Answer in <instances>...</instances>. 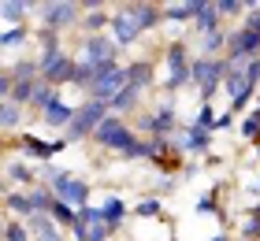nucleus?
I'll return each instance as SVG.
<instances>
[{
    "mask_svg": "<svg viewBox=\"0 0 260 241\" xmlns=\"http://www.w3.org/2000/svg\"><path fill=\"white\" fill-rule=\"evenodd\" d=\"M97 212H101V219L108 223L112 234H119L126 226V219H130V208H126V200L119 197V193H104L101 204H97Z\"/></svg>",
    "mask_w": 260,
    "mask_h": 241,
    "instance_id": "f3484780",
    "label": "nucleus"
},
{
    "mask_svg": "<svg viewBox=\"0 0 260 241\" xmlns=\"http://www.w3.org/2000/svg\"><path fill=\"white\" fill-rule=\"evenodd\" d=\"M0 100H11V78H8V67H0Z\"/></svg>",
    "mask_w": 260,
    "mask_h": 241,
    "instance_id": "37998d69",
    "label": "nucleus"
},
{
    "mask_svg": "<svg viewBox=\"0 0 260 241\" xmlns=\"http://www.w3.org/2000/svg\"><path fill=\"white\" fill-rule=\"evenodd\" d=\"M193 212H197V215H212V212H219V189L201 193V197H197V204H193Z\"/></svg>",
    "mask_w": 260,
    "mask_h": 241,
    "instance_id": "58836bf2",
    "label": "nucleus"
},
{
    "mask_svg": "<svg viewBox=\"0 0 260 241\" xmlns=\"http://www.w3.org/2000/svg\"><path fill=\"white\" fill-rule=\"evenodd\" d=\"M34 89H38V78H34V82H11V104L30 108V96H34Z\"/></svg>",
    "mask_w": 260,
    "mask_h": 241,
    "instance_id": "c9c22d12",
    "label": "nucleus"
},
{
    "mask_svg": "<svg viewBox=\"0 0 260 241\" xmlns=\"http://www.w3.org/2000/svg\"><path fill=\"white\" fill-rule=\"evenodd\" d=\"M126 86V75H123V59H112V63H101L97 75H93L89 89H86V100H101V104H112V96Z\"/></svg>",
    "mask_w": 260,
    "mask_h": 241,
    "instance_id": "6e6552de",
    "label": "nucleus"
},
{
    "mask_svg": "<svg viewBox=\"0 0 260 241\" xmlns=\"http://www.w3.org/2000/svg\"><path fill=\"white\" fill-rule=\"evenodd\" d=\"M231 234H238V241H260V215L256 212H245Z\"/></svg>",
    "mask_w": 260,
    "mask_h": 241,
    "instance_id": "473e14b6",
    "label": "nucleus"
},
{
    "mask_svg": "<svg viewBox=\"0 0 260 241\" xmlns=\"http://www.w3.org/2000/svg\"><path fill=\"white\" fill-rule=\"evenodd\" d=\"M0 171H4V167H0Z\"/></svg>",
    "mask_w": 260,
    "mask_h": 241,
    "instance_id": "864d4df0",
    "label": "nucleus"
},
{
    "mask_svg": "<svg viewBox=\"0 0 260 241\" xmlns=\"http://www.w3.org/2000/svg\"><path fill=\"white\" fill-rule=\"evenodd\" d=\"M30 241H67V230H60V226H56V230H49V234H38V237H30Z\"/></svg>",
    "mask_w": 260,
    "mask_h": 241,
    "instance_id": "c03bdc74",
    "label": "nucleus"
},
{
    "mask_svg": "<svg viewBox=\"0 0 260 241\" xmlns=\"http://www.w3.org/2000/svg\"><path fill=\"white\" fill-rule=\"evenodd\" d=\"M26 108L11 104V100H0V134H11V130H22V123H26Z\"/></svg>",
    "mask_w": 260,
    "mask_h": 241,
    "instance_id": "a878e982",
    "label": "nucleus"
},
{
    "mask_svg": "<svg viewBox=\"0 0 260 241\" xmlns=\"http://www.w3.org/2000/svg\"><path fill=\"white\" fill-rule=\"evenodd\" d=\"M175 189H179V175H160L156 182H152V189H149V193H152V197H160V200H164V197H171Z\"/></svg>",
    "mask_w": 260,
    "mask_h": 241,
    "instance_id": "4c0bfd02",
    "label": "nucleus"
},
{
    "mask_svg": "<svg viewBox=\"0 0 260 241\" xmlns=\"http://www.w3.org/2000/svg\"><path fill=\"white\" fill-rule=\"evenodd\" d=\"M231 126H234V115H231V112H219L216 123H212V134H219V130H231Z\"/></svg>",
    "mask_w": 260,
    "mask_h": 241,
    "instance_id": "79ce46f5",
    "label": "nucleus"
},
{
    "mask_svg": "<svg viewBox=\"0 0 260 241\" xmlns=\"http://www.w3.org/2000/svg\"><path fill=\"white\" fill-rule=\"evenodd\" d=\"M75 108H78V104H67L63 96H60V100H56L52 108H45V112L38 115V123H41V126H49V130H67V123L75 119Z\"/></svg>",
    "mask_w": 260,
    "mask_h": 241,
    "instance_id": "412c9836",
    "label": "nucleus"
},
{
    "mask_svg": "<svg viewBox=\"0 0 260 241\" xmlns=\"http://www.w3.org/2000/svg\"><path fill=\"white\" fill-rule=\"evenodd\" d=\"M212 145H216V134L205 130V126H197V123L179 126V134L171 137V149L179 152V156H208Z\"/></svg>",
    "mask_w": 260,
    "mask_h": 241,
    "instance_id": "9b49d317",
    "label": "nucleus"
},
{
    "mask_svg": "<svg viewBox=\"0 0 260 241\" xmlns=\"http://www.w3.org/2000/svg\"><path fill=\"white\" fill-rule=\"evenodd\" d=\"M253 108H256V112H260V93H256V96H253Z\"/></svg>",
    "mask_w": 260,
    "mask_h": 241,
    "instance_id": "49530a36",
    "label": "nucleus"
},
{
    "mask_svg": "<svg viewBox=\"0 0 260 241\" xmlns=\"http://www.w3.org/2000/svg\"><path fill=\"white\" fill-rule=\"evenodd\" d=\"M138 134L141 137H168V141L179 134V104H175V96H164L149 112L138 115Z\"/></svg>",
    "mask_w": 260,
    "mask_h": 241,
    "instance_id": "20e7f679",
    "label": "nucleus"
},
{
    "mask_svg": "<svg viewBox=\"0 0 260 241\" xmlns=\"http://www.w3.org/2000/svg\"><path fill=\"white\" fill-rule=\"evenodd\" d=\"M75 59H86V63L101 67V63H112V59H123V52L115 48V41L108 38V33H97V38H78Z\"/></svg>",
    "mask_w": 260,
    "mask_h": 241,
    "instance_id": "f8f14e48",
    "label": "nucleus"
},
{
    "mask_svg": "<svg viewBox=\"0 0 260 241\" xmlns=\"http://www.w3.org/2000/svg\"><path fill=\"white\" fill-rule=\"evenodd\" d=\"M216 115H219V112H216V104H201V108H197V115L190 119V123H197V126L212 130V123H216Z\"/></svg>",
    "mask_w": 260,
    "mask_h": 241,
    "instance_id": "ea45409f",
    "label": "nucleus"
},
{
    "mask_svg": "<svg viewBox=\"0 0 260 241\" xmlns=\"http://www.w3.org/2000/svg\"><path fill=\"white\" fill-rule=\"evenodd\" d=\"M190 41L175 38L160 48V67H164V78H160V89L164 96H175L190 86Z\"/></svg>",
    "mask_w": 260,
    "mask_h": 241,
    "instance_id": "7ed1b4c3",
    "label": "nucleus"
},
{
    "mask_svg": "<svg viewBox=\"0 0 260 241\" xmlns=\"http://www.w3.org/2000/svg\"><path fill=\"white\" fill-rule=\"evenodd\" d=\"M52 193H56V200H60V204H67V208H75V212H82L86 204H93V200H89V197H93V186H89L82 175L67 171V167H63L60 182L52 186Z\"/></svg>",
    "mask_w": 260,
    "mask_h": 241,
    "instance_id": "9d476101",
    "label": "nucleus"
},
{
    "mask_svg": "<svg viewBox=\"0 0 260 241\" xmlns=\"http://www.w3.org/2000/svg\"><path fill=\"white\" fill-rule=\"evenodd\" d=\"M8 78L11 82H34V78H38V56H15V59H8Z\"/></svg>",
    "mask_w": 260,
    "mask_h": 241,
    "instance_id": "bb28decb",
    "label": "nucleus"
},
{
    "mask_svg": "<svg viewBox=\"0 0 260 241\" xmlns=\"http://www.w3.org/2000/svg\"><path fill=\"white\" fill-rule=\"evenodd\" d=\"M0 237H4V241H30V230H26L22 219H8L4 230H0Z\"/></svg>",
    "mask_w": 260,
    "mask_h": 241,
    "instance_id": "e433bc0d",
    "label": "nucleus"
},
{
    "mask_svg": "<svg viewBox=\"0 0 260 241\" xmlns=\"http://www.w3.org/2000/svg\"><path fill=\"white\" fill-rule=\"evenodd\" d=\"M256 186H260V178H256Z\"/></svg>",
    "mask_w": 260,
    "mask_h": 241,
    "instance_id": "603ef678",
    "label": "nucleus"
},
{
    "mask_svg": "<svg viewBox=\"0 0 260 241\" xmlns=\"http://www.w3.org/2000/svg\"><path fill=\"white\" fill-rule=\"evenodd\" d=\"M89 141L97 145V149L115 152L123 163H145V137H141L123 115H112V112H108V119L93 130Z\"/></svg>",
    "mask_w": 260,
    "mask_h": 241,
    "instance_id": "f03ea898",
    "label": "nucleus"
},
{
    "mask_svg": "<svg viewBox=\"0 0 260 241\" xmlns=\"http://www.w3.org/2000/svg\"><path fill=\"white\" fill-rule=\"evenodd\" d=\"M4 212L11 215V219H30L34 215V208H30V197H26V189H8L4 197Z\"/></svg>",
    "mask_w": 260,
    "mask_h": 241,
    "instance_id": "393cba45",
    "label": "nucleus"
},
{
    "mask_svg": "<svg viewBox=\"0 0 260 241\" xmlns=\"http://www.w3.org/2000/svg\"><path fill=\"white\" fill-rule=\"evenodd\" d=\"M138 215V219H145V223H152V219H164V200L160 197H152V193H145V197H141L134 208H130Z\"/></svg>",
    "mask_w": 260,
    "mask_h": 241,
    "instance_id": "c756f323",
    "label": "nucleus"
},
{
    "mask_svg": "<svg viewBox=\"0 0 260 241\" xmlns=\"http://www.w3.org/2000/svg\"><path fill=\"white\" fill-rule=\"evenodd\" d=\"M190 30H193V38H205V33H216V30H223V19L216 15V4H212V0H205V4H201L197 19L190 22Z\"/></svg>",
    "mask_w": 260,
    "mask_h": 241,
    "instance_id": "b1692460",
    "label": "nucleus"
},
{
    "mask_svg": "<svg viewBox=\"0 0 260 241\" xmlns=\"http://www.w3.org/2000/svg\"><path fill=\"white\" fill-rule=\"evenodd\" d=\"M256 56H260V33L245 30V26L227 30V52H223L227 67H245V63L256 59Z\"/></svg>",
    "mask_w": 260,
    "mask_h": 241,
    "instance_id": "1a4fd4ad",
    "label": "nucleus"
},
{
    "mask_svg": "<svg viewBox=\"0 0 260 241\" xmlns=\"http://www.w3.org/2000/svg\"><path fill=\"white\" fill-rule=\"evenodd\" d=\"M82 4V38H97V33H108L112 26V4H104V0H78Z\"/></svg>",
    "mask_w": 260,
    "mask_h": 241,
    "instance_id": "ddd939ff",
    "label": "nucleus"
},
{
    "mask_svg": "<svg viewBox=\"0 0 260 241\" xmlns=\"http://www.w3.org/2000/svg\"><path fill=\"white\" fill-rule=\"evenodd\" d=\"M168 241H182V237H179V234H171V237H168Z\"/></svg>",
    "mask_w": 260,
    "mask_h": 241,
    "instance_id": "09e8293b",
    "label": "nucleus"
},
{
    "mask_svg": "<svg viewBox=\"0 0 260 241\" xmlns=\"http://www.w3.org/2000/svg\"><path fill=\"white\" fill-rule=\"evenodd\" d=\"M212 4H216V15H219L223 22L245 15V0H212Z\"/></svg>",
    "mask_w": 260,
    "mask_h": 241,
    "instance_id": "f704fd0d",
    "label": "nucleus"
},
{
    "mask_svg": "<svg viewBox=\"0 0 260 241\" xmlns=\"http://www.w3.org/2000/svg\"><path fill=\"white\" fill-rule=\"evenodd\" d=\"M78 219L86 226V241H112V230H108V223L101 219L97 204H86V208L78 212Z\"/></svg>",
    "mask_w": 260,
    "mask_h": 241,
    "instance_id": "4be33fe9",
    "label": "nucleus"
},
{
    "mask_svg": "<svg viewBox=\"0 0 260 241\" xmlns=\"http://www.w3.org/2000/svg\"><path fill=\"white\" fill-rule=\"evenodd\" d=\"M201 171H205V163H182V167H179V182H182V178L190 182V178H197Z\"/></svg>",
    "mask_w": 260,
    "mask_h": 241,
    "instance_id": "a19ab883",
    "label": "nucleus"
},
{
    "mask_svg": "<svg viewBox=\"0 0 260 241\" xmlns=\"http://www.w3.org/2000/svg\"><path fill=\"white\" fill-rule=\"evenodd\" d=\"M123 75H126V86H134L141 93H149L156 86V56H138V59H126L123 63Z\"/></svg>",
    "mask_w": 260,
    "mask_h": 241,
    "instance_id": "2eb2a0df",
    "label": "nucleus"
},
{
    "mask_svg": "<svg viewBox=\"0 0 260 241\" xmlns=\"http://www.w3.org/2000/svg\"><path fill=\"white\" fill-rule=\"evenodd\" d=\"M4 178H8V189H30V186H38V171H34V163L30 160H11L4 163Z\"/></svg>",
    "mask_w": 260,
    "mask_h": 241,
    "instance_id": "6ab92c4d",
    "label": "nucleus"
},
{
    "mask_svg": "<svg viewBox=\"0 0 260 241\" xmlns=\"http://www.w3.org/2000/svg\"><path fill=\"white\" fill-rule=\"evenodd\" d=\"M223 52H227V30H216V33H205V38H197V52H193V56L219 59Z\"/></svg>",
    "mask_w": 260,
    "mask_h": 241,
    "instance_id": "c85d7f7f",
    "label": "nucleus"
},
{
    "mask_svg": "<svg viewBox=\"0 0 260 241\" xmlns=\"http://www.w3.org/2000/svg\"><path fill=\"white\" fill-rule=\"evenodd\" d=\"M26 197H30V208L34 212H41V215H49L52 212V204H56V193L49 186H30L26 189Z\"/></svg>",
    "mask_w": 260,
    "mask_h": 241,
    "instance_id": "7c9ffc66",
    "label": "nucleus"
},
{
    "mask_svg": "<svg viewBox=\"0 0 260 241\" xmlns=\"http://www.w3.org/2000/svg\"><path fill=\"white\" fill-rule=\"evenodd\" d=\"M104 119H108V104H101V100H82V104L75 108V119H71L67 130H63V141H67V145L89 141L93 130H97Z\"/></svg>",
    "mask_w": 260,
    "mask_h": 241,
    "instance_id": "0eeeda50",
    "label": "nucleus"
},
{
    "mask_svg": "<svg viewBox=\"0 0 260 241\" xmlns=\"http://www.w3.org/2000/svg\"><path fill=\"white\" fill-rule=\"evenodd\" d=\"M256 160H260V145H256Z\"/></svg>",
    "mask_w": 260,
    "mask_h": 241,
    "instance_id": "3c124183",
    "label": "nucleus"
},
{
    "mask_svg": "<svg viewBox=\"0 0 260 241\" xmlns=\"http://www.w3.org/2000/svg\"><path fill=\"white\" fill-rule=\"evenodd\" d=\"M238 137H242V141H249V145H260V112H256V108H249V112L242 115V123H238Z\"/></svg>",
    "mask_w": 260,
    "mask_h": 241,
    "instance_id": "2f4dec72",
    "label": "nucleus"
},
{
    "mask_svg": "<svg viewBox=\"0 0 260 241\" xmlns=\"http://www.w3.org/2000/svg\"><path fill=\"white\" fill-rule=\"evenodd\" d=\"M34 41L30 26H4L0 30V56H22V48Z\"/></svg>",
    "mask_w": 260,
    "mask_h": 241,
    "instance_id": "aec40b11",
    "label": "nucleus"
},
{
    "mask_svg": "<svg viewBox=\"0 0 260 241\" xmlns=\"http://www.w3.org/2000/svg\"><path fill=\"white\" fill-rule=\"evenodd\" d=\"M208 241H234V234H231V230H219V234H212Z\"/></svg>",
    "mask_w": 260,
    "mask_h": 241,
    "instance_id": "a18cd8bd",
    "label": "nucleus"
},
{
    "mask_svg": "<svg viewBox=\"0 0 260 241\" xmlns=\"http://www.w3.org/2000/svg\"><path fill=\"white\" fill-rule=\"evenodd\" d=\"M93 75H97V67H93V63H86V59H75V75H71V86L86 93V89H89V82H93Z\"/></svg>",
    "mask_w": 260,
    "mask_h": 241,
    "instance_id": "72a5a7b5",
    "label": "nucleus"
},
{
    "mask_svg": "<svg viewBox=\"0 0 260 241\" xmlns=\"http://www.w3.org/2000/svg\"><path fill=\"white\" fill-rule=\"evenodd\" d=\"M34 0H0V22L4 26H26Z\"/></svg>",
    "mask_w": 260,
    "mask_h": 241,
    "instance_id": "5701e85b",
    "label": "nucleus"
},
{
    "mask_svg": "<svg viewBox=\"0 0 260 241\" xmlns=\"http://www.w3.org/2000/svg\"><path fill=\"white\" fill-rule=\"evenodd\" d=\"M205 0H179V4H164V26H190Z\"/></svg>",
    "mask_w": 260,
    "mask_h": 241,
    "instance_id": "a211bd4d",
    "label": "nucleus"
},
{
    "mask_svg": "<svg viewBox=\"0 0 260 241\" xmlns=\"http://www.w3.org/2000/svg\"><path fill=\"white\" fill-rule=\"evenodd\" d=\"M60 89H56V86H49V82H41L38 78V89H34V96H30V108H26V112H34V115H41L45 112V108H52L56 100H60Z\"/></svg>",
    "mask_w": 260,
    "mask_h": 241,
    "instance_id": "cd10ccee",
    "label": "nucleus"
},
{
    "mask_svg": "<svg viewBox=\"0 0 260 241\" xmlns=\"http://www.w3.org/2000/svg\"><path fill=\"white\" fill-rule=\"evenodd\" d=\"M34 11H38V26L41 30H78L82 22V4L78 0H34Z\"/></svg>",
    "mask_w": 260,
    "mask_h": 241,
    "instance_id": "39448f33",
    "label": "nucleus"
},
{
    "mask_svg": "<svg viewBox=\"0 0 260 241\" xmlns=\"http://www.w3.org/2000/svg\"><path fill=\"white\" fill-rule=\"evenodd\" d=\"M227 59H208V56H193L190 59V86L201 93V104H212V96L223 89V78H227Z\"/></svg>",
    "mask_w": 260,
    "mask_h": 241,
    "instance_id": "423d86ee",
    "label": "nucleus"
},
{
    "mask_svg": "<svg viewBox=\"0 0 260 241\" xmlns=\"http://www.w3.org/2000/svg\"><path fill=\"white\" fill-rule=\"evenodd\" d=\"M0 67H8V63H4V56H0Z\"/></svg>",
    "mask_w": 260,
    "mask_h": 241,
    "instance_id": "8fccbe9b",
    "label": "nucleus"
},
{
    "mask_svg": "<svg viewBox=\"0 0 260 241\" xmlns=\"http://www.w3.org/2000/svg\"><path fill=\"white\" fill-rule=\"evenodd\" d=\"M19 145H22V152L30 156V163H52L56 156H60L67 149V141L63 137H38V134H19Z\"/></svg>",
    "mask_w": 260,
    "mask_h": 241,
    "instance_id": "4468645a",
    "label": "nucleus"
},
{
    "mask_svg": "<svg viewBox=\"0 0 260 241\" xmlns=\"http://www.w3.org/2000/svg\"><path fill=\"white\" fill-rule=\"evenodd\" d=\"M249 212H256V215H260V200H256V204H253V208H249Z\"/></svg>",
    "mask_w": 260,
    "mask_h": 241,
    "instance_id": "de8ad7c7",
    "label": "nucleus"
},
{
    "mask_svg": "<svg viewBox=\"0 0 260 241\" xmlns=\"http://www.w3.org/2000/svg\"><path fill=\"white\" fill-rule=\"evenodd\" d=\"M71 75H75V52H60L56 59H49V63L38 67V78L49 82V86H56V89L71 86Z\"/></svg>",
    "mask_w": 260,
    "mask_h": 241,
    "instance_id": "dca6fc26",
    "label": "nucleus"
},
{
    "mask_svg": "<svg viewBox=\"0 0 260 241\" xmlns=\"http://www.w3.org/2000/svg\"><path fill=\"white\" fill-rule=\"evenodd\" d=\"M164 26V4H145V0H130V4H112V26L108 38L115 41L119 52L134 48L145 33Z\"/></svg>",
    "mask_w": 260,
    "mask_h": 241,
    "instance_id": "f257e3e1",
    "label": "nucleus"
}]
</instances>
